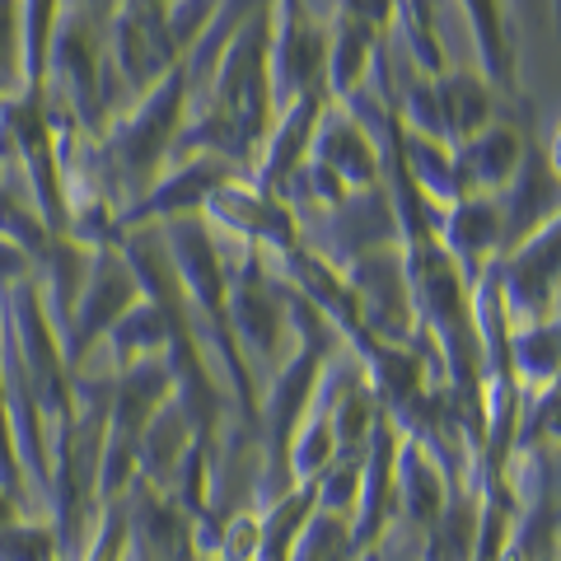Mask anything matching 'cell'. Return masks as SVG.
I'll use <instances>...</instances> for the list:
<instances>
[{
    "mask_svg": "<svg viewBox=\"0 0 561 561\" xmlns=\"http://www.w3.org/2000/svg\"><path fill=\"white\" fill-rule=\"evenodd\" d=\"M192 108V84L183 61L169 70L164 80H154L146 94L136 99V108L127 117H117L113 127H103L99 140L90 146V183L94 202L108 206L117 216V202L131 206L173 160L179 131Z\"/></svg>",
    "mask_w": 561,
    "mask_h": 561,
    "instance_id": "6da1fadb",
    "label": "cell"
},
{
    "mask_svg": "<svg viewBox=\"0 0 561 561\" xmlns=\"http://www.w3.org/2000/svg\"><path fill=\"white\" fill-rule=\"evenodd\" d=\"M136 300H140V280L127 267V257H122L117 239L94 243L90 272H84V286L76 295V309H70V319L61 328V351H66L70 370H80V360L90 356V351L103 342V332H108Z\"/></svg>",
    "mask_w": 561,
    "mask_h": 561,
    "instance_id": "7a4b0ae2",
    "label": "cell"
},
{
    "mask_svg": "<svg viewBox=\"0 0 561 561\" xmlns=\"http://www.w3.org/2000/svg\"><path fill=\"white\" fill-rule=\"evenodd\" d=\"M230 328L239 351L253 360H276L290 337V305H286V280H276L262 267V253L249 249L243 262L230 272Z\"/></svg>",
    "mask_w": 561,
    "mask_h": 561,
    "instance_id": "3957f363",
    "label": "cell"
},
{
    "mask_svg": "<svg viewBox=\"0 0 561 561\" xmlns=\"http://www.w3.org/2000/svg\"><path fill=\"white\" fill-rule=\"evenodd\" d=\"M346 290L360 309V323L379 342H408L416 332V309L402 272V249H375L356 262H346Z\"/></svg>",
    "mask_w": 561,
    "mask_h": 561,
    "instance_id": "277c9868",
    "label": "cell"
},
{
    "mask_svg": "<svg viewBox=\"0 0 561 561\" xmlns=\"http://www.w3.org/2000/svg\"><path fill=\"white\" fill-rule=\"evenodd\" d=\"M202 220H216L225 234H234L239 243H249L257 253L272 249L276 257L295 249V243H305V220L280 197L262 192L257 183L243 187V179H230L210 192V202L202 206Z\"/></svg>",
    "mask_w": 561,
    "mask_h": 561,
    "instance_id": "5b68a950",
    "label": "cell"
},
{
    "mask_svg": "<svg viewBox=\"0 0 561 561\" xmlns=\"http://www.w3.org/2000/svg\"><path fill=\"white\" fill-rule=\"evenodd\" d=\"M496 262L501 276V295H505V313L511 323H529V319H557V220L542 225L538 234L519 239L515 249H505Z\"/></svg>",
    "mask_w": 561,
    "mask_h": 561,
    "instance_id": "8992f818",
    "label": "cell"
},
{
    "mask_svg": "<svg viewBox=\"0 0 561 561\" xmlns=\"http://www.w3.org/2000/svg\"><path fill=\"white\" fill-rule=\"evenodd\" d=\"M557 197H561V183H557L552 150L542 146L538 136H529V150H524L519 169L511 173V183H505L501 192H491L496 216H501V253L515 249L519 239L538 234L542 225H552L557 220Z\"/></svg>",
    "mask_w": 561,
    "mask_h": 561,
    "instance_id": "52a82bcc",
    "label": "cell"
},
{
    "mask_svg": "<svg viewBox=\"0 0 561 561\" xmlns=\"http://www.w3.org/2000/svg\"><path fill=\"white\" fill-rule=\"evenodd\" d=\"M313 234H323V262H356L375 249H393L398 239V220H393V206L383 197V187H356L346 192L337 206H328L319 225H313Z\"/></svg>",
    "mask_w": 561,
    "mask_h": 561,
    "instance_id": "ba28073f",
    "label": "cell"
},
{
    "mask_svg": "<svg viewBox=\"0 0 561 561\" xmlns=\"http://www.w3.org/2000/svg\"><path fill=\"white\" fill-rule=\"evenodd\" d=\"M332 103L328 84H313V90L295 94L286 108L276 113L267 140H262V154H257V187L280 197L286 183L295 179V169L309 160V146H313V131H319V117Z\"/></svg>",
    "mask_w": 561,
    "mask_h": 561,
    "instance_id": "9c48e42d",
    "label": "cell"
},
{
    "mask_svg": "<svg viewBox=\"0 0 561 561\" xmlns=\"http://www.w3.org/2000/svg\"><path fill=\"white\" fill-rule=\"evenodd\" d=\"M379 154H383L379 140L342 103H328L319 117V131H313L309 160L323 164L346 192H356V187H379Z\"/></svg>",
    "mask_w": 561,
    "mask_h": 561,
    "instance_id": "30bf717a",
    "label": "cell"
},
{
    "mask_svg": "<svg viewBox=\"0 0 561 561\" xmlns=\"http://www.w3.org/2000/svg\"><path fill=\"white\" fill-rule=\"evenodd\" d=\"M435 243L454 257L468 280H478L486 272V262L501 253V216L496 202L486 192H468V197L440 206V220H435Z\"/></svg>",
    "mask_w": 561,
    "mask_h": 561,
    "instance_id": "8fae6325",
    "label": "cell"
},
{
    "mask_svg": "<svg viewBox=\"0 0 561 561\" xmlns=\"http://www.w3.org/2000/svg\"><path fill=\"white\" fill-rule=\"evenodd\" d=\"M524 150H529V131L515 127L511 117H496L486 122L482 131H472L468 140H459L454 146V169H459V187L463 197L468 192H501L505 183H511V173L519 169Z\"/></svg>",
    "mask_w": 561,
    "mask_h": 561,
    "instance_id": "7c38bea8",
    "label": "cell"
},
{
    "mask_svg": "<svg viewBox=\"0 0 561 561\" xmlns=\"http://www.w3.org/2000/svg\"><path fill=\"white\" fill-rule=\"evenodd\" d=\"M173 398V375L164 356L136 360L127 370H117V379L108 383V431L140 440V431L150 426V416Z\"/></svg>",
    "mask_w": 561,
    "mask_h": 561,
    "instance_id": "4fadbf2b",
    "label": "cell"
},
{
    "mask_svg": "<svg viewBox=\"0 0 561 561\" xmlns=\"http://www.w3.org/2000/svg\"><path fill=\"white\" fill-rule=\"evenodd\" d=\"M454 482L445 478V468L431 459L416 440L402 435L398 440V463H393V496H398V515L412 524V529H431L435 515L445 511Z\"/></svg>",
    "mask_w": 561,
    "mask_h": 561,
    "instance_id": "5bb4252c",
    "label": "cell"
},
{
    "mask_svg": "<svg viewBox=\"0 0 561 561\" xmlns=\"http://www.w3.org/2000/svg\"><path fill=\"white\" fill-rule=\"evenodd\" d=\"M197 440L202 435H197V426H192V416L179 408V398H169L164 408L150 416V426L140 431V440H136V478L169 491L173 472H179V463L187 459V449Z\"/></svg>",
    "mask_w": 561,
    "mask_h": 561,
    "instance_id": "9a60e30c",
    "label": "cell"
},
{
    "mask_svg": "<svg viewBox=\"0 0 561 561\" xmlns=\"http://www.w3.org/2000/svg\"><path fill=\"white\" fill-rule=\"evenodd\" d=\"M435 90V108H440V127H445V140L459 146L472 131H482L486 122L501 117V94L491 90L486 76H468V70H440L431 80Z\"/></svg>",
    "mask_w": 561,
    "mask_h": 561,
    "instance_id": "2e32d148",
    "label": "cell"
},
{
    "mask_svg": "<svg viewBox=\"0 0 561 561\" xmlns=\"http://www.w3.org/2000/svg\"><path fill=\"white\" fill-rule=\"evenodd\" d=\"M472 24V43H478L482 70L491 90L501 99H519V57H515V28L505 0H459Z\"/></svg>",
    "mask_w": 561,
    "mask_h": 561,
    "instance_id": "e0dca14e",
    "label": "cell"
},
{
    "mask_svg": "<svg viewBox=\"0 0 561 561\" xmlns=\"http://www.w3.org/2000/svg\"><path fill=\"white\" fill-rule=\"evenodd\" d=\"M99 346L113 351L117 370H127V365H136V360H150V356H164V351H169V319H164V309L140 295V300L122 313L108 332H103Z\"/></svg>",
    "mask_w": 561,
    "mask_h": 561,
    "instance_id": "ac0fdd59",
    "label": "cell"
},
{
    "mask_svg": "<svg viewBox=\"0 0 561 561\" xmlns=\"http://www.w3.org/2000/svg\"><path fill=\"white\" fill-rule=\"evenodd\" d=\"M426 534V548H421V561H472V542H478V491L468 482L449 491L445 511L435 515Z\"/></svg>",
    "mask_w": 561,
    "mask_h": 561,
    "instance_id": "d6986e66",
    "label": "cell"
},
{
    "mask_svg": "<svg viewBox=\"0 0 561 561\" xmlns=\"http://www.w3.org/2000/svg\"><path fill=\"white\" fill-rule=\"evenodd\" d=\"M557 337L561 328L557 319H529V323H511L505 332V351H511V370L519 383L529 389H552L557 383Z\"/></svg>",
    "mask_w": 561,
    "mask_h": 561,
    "instance_id": "ffe728a7",
    "label": "cell"
},
{
    "mask_svg": "<svg viewBox=\"0 0 561 561\" xmlns=\"http://www.w3.org/2000/svg\"><path fill=\"white\" fill-rule=\"evenodd\" d=\"M66 5L61 0H20V20H24V84L43 90L47 80V57H51V38H57Z\"/></svg>",
    "mask_w": 561,
    "mask_h": 561,
    "instance_id": "44dd1931",
    "label": "cell"
},
{
    "mask_svg": "<svg viewBox=\"0 0 561 561\" xmlns=\"http://www.w3.org/2000/svg\"><path fill=\"white\" fill-rule=\"evenodd\" d=\"M24 20L20 0H0V99L24 94Z\"/></svg>",
    "mask_w": 561,
    "mask_h": 561,
    "instance_id": "7402d4cb",
    "label": "cell"
},
{
    "mask_svg": "<svg viewBox=\"0 0 561 561\" xmlns=\"http://www.w3.org/2000/svg\"><path fill=\"white\" fill-rule=\"evenodd\" d=\"M0 561H61L57 529L51 524H24L14 519L0 529Z\"/></svg>",
    "mask_w": 561,
    "mask_h": 561,
    "instance_id": "603a6c76",
    "label": "cell"
},
{
    "mask_svg": "<svg viewBox=\"0 0 561 561\" xmlns=\"http://www.w3.org/2000/svg\"><path fill=\"white\" fill-rule=\"evenodd\" d=\"M33 276V257L20 249V243H10L5 234H0V290L20 286V280Z\"/></svg>",
    "mask_w": 561,
    "mask_h": 561,
    "instance_id": "cb8c5ba5",
    "label": "cell"
},
{
    "mask_svg": "<svg viewBox=\"0 0 561 561\" xmlns=\"http://www.w3.org/2000/svg\"><path fill=\"white\" fill-rule=\"evenodd\" d=\"M14 519H20V501H14L10 491L0 486V529H5V524H14Z\"/></svg>",
    "mask_w": 561,
    "mask_h": 561,
    "instance_id": "d4e9b609",
    "label": "cell"
}]
</instances>
